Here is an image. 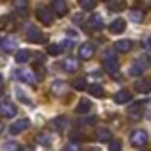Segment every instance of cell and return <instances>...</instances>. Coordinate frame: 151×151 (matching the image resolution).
Wrapping results in <instances>:
<instances>
[{"label":"cell","mask_w":151,"mask_h":151,"mask_svg":"<svg viewBox=\"0 0 151 151\" xmlns=\"http://www.w3.org/2000/svg\"><path fill=\"white\" fill-rule=\"evenodd\" d=\"M103 66H105V69H107V73L110 75V77H117V71H119V62H117V57H116L112 52H107V53H105Z\"/></svg>","instance_id":"6da1fadb"},{"label":"cell","mask_w":151,"mask_h":151,"mask_svg":"<svg viewBox=\"0 0 151 151\" xmlns=\"http://www.w3.org/2000/svg\"><path fill=\"white\" fill-rule=\"evenodd\" d=\"M130 142H132V146H135V147H142V146L147 142V132H146V130H135V132H132Z\"/></svg>","instance_id":"7a4b0ae2"},{"label":"cell","mask_w":151,"mask_h":151,"mask_svg":"<svg viewBox=\"0 0 151 151\" xmlns=\"http://www.w3.org/2000/svg\"><path fill=\"white\" fill-rule=\"evenodd\" d=\"M94 52H96V48H94L93 43H82L80 48H78V57L82 60H89V59L94 57Z\"/></svg>","instance_id":"3957f363"},{"label":"cell","mask_w":151,"mask_h":151,"mask_svg":"<svg viewBox=\"0 0 151 151\" xmlns=\"http://www.w3.org/2000/svg\"><path fill=\"white\" fill-rule=\"evenodd\" d=\"M16 78L18 80H22V82H25V84H36V75H34V71H30V69H16Z\"/></svg>","instance_id":"277c9868"},{"label":"cell","mask_w":151,"mask_h":151,"mask_svg":"<svg viewBox=\"0 0 151 151\" xmlns=\"http://www.w3.org/2000/svg\"><path fill=\"white\" fill-rule=\"evenodd\" d=\"M36 16H37V20L43 25H52V22H53V16H52V13H50L48 7H39L36 11Z\"/></svg>","instance_id":"5b68a950"},{"label":"cell","mask_w":151,"mask_h":151,"mask_svg":"<svg viewBox=\"0 0 151 151\" xmlns=\"http://www.w3.org/2000/svg\"><path fill=\"white\" fill-rule=\"evenodd\" d=\"M144 103H146L144 100L132 103V105L128 107V116H130L132 119H140V117H142V107H144Z\"/></svg>","instance_id":"8992f818"},{"label":"cell","mask_w":151,"mask_h":151,"mask_svg":"<svg viewBox=\"0 0 151 151\" xmlns=\"http://www.w3.org/2000/svg\"><path fill=\"white\" fill-rule=\"evenodd\" d=\"M29 126H30V121L23 117V119H18L16 123H13V124L9 126V132H11L13 135H18V133H22V132H25Z\"/></svg>","instance_id":"52a82bcc"},{"label":"cell","mask_w":151,"mask_h":151,"mask_svg":"<svg viewBox=\"0 0 151 151\" xmlns=\"http://www.w3.org/2000/svg\"><path fill=\"white\" fill-rule=\"evenodd\" d=\"M0 114H2L4 117H14L16 116V105L4 100L2 103H0Z\"/></svg>","instance_id":"ba28073f"},{"label":"cell","mask_w":151,"mask_h":151,"mask_svg":"<svg viewBox=\"0 0 151 151\" xmlns=\"http://www.w3.org/2000/svg\"><path fill=\"white\" fill-rule=\"evenodd\" d=\"M78 66H80V62H78V59H77V57H66V59L62 60V69H64V71H68V73H75V71H78Z\"/></svg>","instance_id":"9c48e42d"},{"label":"cell","mask_w":151,"mask_h":151,"mask_svg":"<svg viewBox=\"0 0 151 151\" xmlns=\"http://www.w3.org/2000/svg\"><path fill=\"white\" fill-rule=\"evenodd\" d=\"M27 39H29L30 43H41L45 37H43V34H41L39 29H36L34 25H29V27H27Z\"/></svg>","instance_id":"30bf717a"},{"label":"cell","mask_w":151,"mask_h":151,"mask_svg":"<svg viewBox=\"0 0 151 151\" xmlns=\"http://www.w3.org/2000/svg\"><path fill=\"white\" fill-rule=\"evenodd\" d=\"M114 101H116L117 105H124V103L132 101V93H130L128 89H121V91H117V93L114 94Z\"/></svg>","instance_id":"8fae6325"},{"label":"cell","mask_w":151,"mask_h":151,"mask_svg":"<svg viewBox=\"0 0 151 151\" xmlns=\"http://www.w3.org/2000/svg\"><path fill=\"white\" fill-rule=\"evenodd\" d=\"M135 91H139V93H142V94L151 93V78L137 80V82H135Z\"/></svg>","instance_id":"7c38bea8"},{"label":"cell","mask_w":151,"mask_h":151,"mask_svg":"<svg viewBox=\"0 0 151 151\" xmlns=\"http://www.w3.org/2000/svg\"><path fill=\"white\" fill-rule=\"evenodd\" d=\"M114 50L119 52V53H128L132 50V41L130 39H121V41H116L114 43Z\"/></svg>","instance_id":"4fadbf2b"},{"label":"cell","mask_w":151,"mask_h":151,"mask_svg":"<svg viewBox=\"0 0 151 151\" xmlns=\"http://www.w3.org/2000/svg\"><path fill=\"white\" fill-rule=\"evenodd\" d=\"M146 69V62H142V60H137V62H133L130 68H128V73L132 75V77H139V75H142V71Z\"/></svg>","instance_id":"5bb4252c"},{"label":"cell","mask_w":151,"mask_h":151,"mask_svg":"<svg viewBox=\"0 0 151 151\" xmlns=\"http://www.w3.org/2000/svg\"><path fill=\"white\" fill-rule=\"evenodd\" d=\"M52 9H53V13L57 16H64L68 13V6H66L64 0H55V2L52 4Z\"/></svg>","instance_id":"9a60e30c"},{"label":"cell","mask_w":151,"mask_h":151,"mask_svg":"<svg viewBox=\"0 0 151 151\" xmlns=\"http://www.w3.org/2000/svg\"><path fill=\"white\" fill-rule=\"evenodd\" d=\"M124 27H126V22L124 20H121V18H117V20H114L112 23H110V32L112 34H121V32H124Z\"/></svg>","instance_id":"2e32d148"},{"label":"cell","mask_w":151,"mask_h":151,"mask_svg":"<svg viewBox=\"0 0 151 151\" xmlns=\"http://www.w3.org/2000/svg\"><path fill=\"white\" fill-rule=\"evenodd\" d=\"M66 84L62 82V80H55L53 84H52V87H50V91H52V94H55V96H62L64 93H66Z\"/></svg>","instance_id":"e0dca14e"},{"label":"cell","mask_w":151,"mask_h":151,"mask_svg":"<svg viewBox=\"0 0 151 151\" xmlns=\"http://www.w3.org/2000/svg\"><path fill=\"white\" fill-rule=\"evenodd\" d=\"M96 137H98V140H100V142H110V140H112V132H110L109 128L101 126V128H98Z\"/></svg>","instance_id":"ac0fdd59"},{"label":"cell","mask_w":151,"mask_h":151,"mask_svg":"<svg viewBox=\"0 0 151 151\" xmlns=\"http://www.w3.org/2000/svg\"><path fill=\"white\" fill-rule=\"evenodd\" d=\"M89 27H91L93 30H101V29H103V20H101V16H100V14H91V18H89Z\"/></svg>","instance_id":"d6986e66"},{"label":"cell","mask_w":151,"mask_h":151,"mask_svg":"<svg viewBox=\"0 0 151 151\" xmlns=\"http://www.w3.org/2000/svg\"><path fill=\"white\" fill-rule=\"evenodd\" d=\"M0 46H2V50L4 52H13L14 48H16V41L13 39V37H4V39H0Z\"/></svg>","instance_id":"ffe728a7"},{"label":"cell","mask_w":151,"mask_h":151,"mask_svg":"<svg viewBox=\"0 0 151 151\" xmlns=\"http://www.w3.org/2000/svg\"><path fill=\"white\" fill-rule=\"evenodd\" d=\"M52 124H53V128H55V130L62 132V130L68 126V119H66L64 116H59V117H55V119L52 121Z\"/></svg>","instance_id":"44dd1931"},{"label":"cell","mask_w":151,"mask_h":151,"mask_svg":"<svg viewBox=\"0 0 151 151\" xmlns=\"http://www.w3.org/2000/svg\"><path fill=\"white\" fill-rule=\"evenodd\" d=\"M91 107H93V103L89 100H80V103L77 107V114H87L91 110Z\"/></svg>","instance_id":"7402d4cb"},{"label":"cell","mask_w":151,"mask_h":151,"mask_svg":"<svg viewBox=\"0 0 151 151\" xmlns=\"http://www.w3.org/2000/svg\"><path fill=\"white\" fill-rule=\"evenodd\" d=\"M36 142H37L39 146H45V147H46V146L52 144V137H50L48 133H37V135H36Z\"/></svg>","instance_id":"603a6c76"},{"label":"cell","mask_w":151,"mask_h":151,"mask_svg":"<svg viewBox=\"0 0 151 151\" xmlns=\"http://www.w3.org/2000/svg\"><path fill=\"white\" fill-rule=\"evenodd\" d=\"M16 62H20V64H23V62H27L29 59H30V52L29 50H18L16 52Z\"/></svg>","instance_id":"cb8c5ba5"},{"label":"cell","mask_w":151,"mask_h":151,"mask_svg":"<svg viewBox=\"0 0 151 151\" xmlns=\"http://www.w3.org/2000/svg\"><path fill=\"white\" fill-rule=\"evenodd\" d=\"M89 93H91L93 96H96V98H101V96L105 94V91H103V87H101L100 84H93V86L89 87Z\"/></svg>","instance_id":"d4e9b609"},{"label":"cell","mask_w":151,"mask_h":151,"mask_svg":"<svg viewBox=\"0 0 151 151\" xmlns=\"http://www.w3.org/2000/svg\"><path fill=\"white\" fill-rule=\"evenodd\" d=\"M73 87L77 89V91H86V87H87V80L86 78H77L73 82Z\"/></svg>","instance_id":"484cf974"},{"label":"cell","mask_w":151,"mask_h":151,"mask_svg":"<svg viewBox=\"0 0 151 151\" xmlns=\"http://www.w3.org/2000/svg\"><path fill=\"white\" fill-rule=\"evenodd\" d=\"M80 7H82L84 11H93V9L96 7V2H94V0H82V2H80Z\"/></svg>","instance_id":"4316f807"},{"label":"cell","mask_w":151,"mask_h":151,"mask_svg":"<svg viewBox=\"0 0 151 151\" xmlns=\"http://www.w3.org/2000/svg\"><path fill=\"white\" fill-rule=\"evenodd\" d=\"M130 20L135 22V23L137 22H142V11L140 9H132L130 11Z\"/></svg>","instance_id":"83f0119b"},{"label":"cell","mask_w":151,"mask_h":151,"mask_svg":"<svg viewBox=\"0 0 151 151\" xmlns=\"http://www.w3.org/2000/svg\"><path fill=\"white\" fill-rule=\"evenodd\" d=\"M107 7H109L110 11H123V9L126 7V4H124V2H110Z\"/></svg>","instance_id":"f1b7e54d"},{"label":"cell","mask_w":151,"mask_h":151,"mask_svg":"<svg viewBox=\"0 0 151 151\" xmlns=\"http://www.w3.org/2000/svg\"><path fill=\"white\" fill-rule=\"evenodd\" d=\"M46 52L50 55H59V53H62V48H60V45H48Z\"/></svg>","instance_id":"f546056e"},{"label":"cell","mask_w":151,"mask_h":151,"mask_svg":"<svg viewBox=\"0 0 151 151\" xmlns=\"http://www.w3.org/2000/svg\"><path fill=\"white\" fill-rule=\"evenodd\" d=\"M64 151H82V149H80V144H78L77 140H71V142H68V144H66Z\"/></svg>","instance_id":"4dcf8cb0"},{"label":"cell","mask_w":151,"mask_h":151,"mask_svg":"<svg viewBox=\"0 0 151 151\" xmlns=\"http://www.w3.org/2000/svg\"><path fill=\"white\" fill-rule=\"evenodd\" d=\"M109 151H123L121 142H119V140H110V144H109Z\"/></svg>","instance_id":"1f68e13d"},{"label":"cell","mask_w":151,"mask_h":151,"mask_svg":"<svg viewBox=\"0 0 151 151\" xmlns=\"http://www.w3.org/2000/svg\"><path fill=\"white\" fill-rule=\"evenodd\" d=\"M6 151H20V146L14 142V140H11V142H7L6 144V147H4Z\"/></svg>","instance_id":"d6a6232c"},{"label":"cell","mask_w":151,"mask_h":151,"mask_svg":"<svg viewBox=\"0 0 151 151\" xmlns=\"http://www.w3.org/2000/svg\"><path fill=\"white\" fill-rule=\"evenodd\" d=\"M16 96H18V98H20V100H22L25 105H32V101H30V100H29V98H27V96H25V94L20 91V89H16Z\"/></svg>","instance_id":"836d02e7"},{"label":"cell","mask_w":151,"mask_h":151,"mask_svg":"<svg viewBox=\"0 0 151 151\" xmlns=\"http://www.w3.org/2000/svg\"><path fill=\"white\" fill-rule=\"evenodd\" d=\"M27 2H25V0H16V2H14V7L16 9H27Z\"/></svg>","instance_id":"e575fe53"},{"label":"cell","mask_w":151,"mask_h":151,"mask_svg":"<svg viewBox=\"0 0 151 151\" xmlns=\"http://www.w3.org/2000/svg\"><path fill=\"white\" fill-rule=\"evenodd\" d=\"M82 20H84V16H82V14L73 16V22H75V23H82Z\"/></svg>","instance_id":"d590c367"},{"label":"cell","mask_w":151,"mask_h":151,"mask_svg":"<svg viewBox=\"0 0 151 151\" xmlns=\"http://www.w3.org/2000/svg\"><path fill=\"white\" fill-rule=\"evenodd\" d=\"M2 87H4V77L0 75V89H2Z\"/></svg>","instance_id":"8d00e7d4"},{"label":"cell","mask_w":151,"mask_h":151,"mask_svg":"<svg viewBox=\"0 0 151 151\" xmlns=\"http://www.w3.org/2000/svg\"><path fill=\"white\" fill-rule=\"evenodd\" d=\"M146 45H147V48H151V36L147 37V41H146Z\"/></svg>","instance_id":"74e56055"},{"label":"cell","mask_w":151,"mask_h":151,"mask_svg":"<svg viewBox=\"0 0 151 151\" xmlns=\"http://www.w3.org/2000/svg\"><path fill=\"white\" fill-rule=\"evenodd\" d=\"M22 151H32V147H23Z\"/></svg>","instance_id":"f35d334b"},{"label":"cell","mask_w":151,"mask_h":151,"mask_svg":"<svg viewBox=\"0 0 151 151\" xmlns=\"http://www.w3.org/2000/svg\"><path fill=\"white\" fill-rule=\"evenodd\" d=\"M147 117H149V119H151V109H149V112H147Z\"/></svg>","instance_id":"ab89813d"},{"label":"cell","mask_w":151,"mask_h":151,"mask_svg":"<svg viewBox=\"0 0 151 151\" xmlns=\"http://www.w3.org/2000/svg\"><path fill=\"white\" fill-rule=\"evenodd\" d=\"M0 132H2V124H0Z\"/></svg>","instance_id":"60d3db41"},{"label":"cell","mask_w":151,"mask_h":151,"mask_svg":"<svg viewBox=\"0 0 151 151\" xmlns=\"http://www.w3.org/2000/svg\"><path fill=\"white\" fill-rule=\"evenodd\" d=\"M91 151H98V149H91Z\"/></svg>","instance_id":"b9f144b4"}]
</instances>
